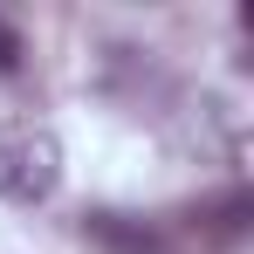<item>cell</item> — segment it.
<instances>
[{
  "mask_svg": "<svg viewBox=\"0 0 254 254\" xmlns=\"http://www.w3.org/2000/svg\"><path fill=\"white\" fill-rule=\"evenodd\" d=\"M55 186H62V144H55V130L28 124V117L0 124V199L42 206Z\"/></svg>",
  "mask_w": 254,
  "mask_h": 254,
  "instance_id": "obj_1",
  "label": "cell"
},
{
  "mask_svg": "<svg viewBox=\"0 0 254 254\" xmlns=\"http://www.w3.org/2000/svg\"><path fill=\"white\" fill-rule=\"evenodd\" d=\"M89 234H96L110 254H158V234H151V227H130V220H117V213H96Z\"/></svg>",
  "mask_w": 254,
  "mask_h": 254,
  "instance_id": "obj_2",
  "label": "cell"
},
{
  "mask_svg": "<svg viewBox=\"0 0 254 254\" xmlns=\"http://www.w3.org/2000/svg\"><path fill=\"white\" fill-rule=\"evenodd\" d=\"M21 55H28V48H21V35L0 21V76H21Z\"/></svg>",
  "mask_w": 254,
  "mask_h": 254,
  "instance_id": "obj_3",
  "label": "cell"
}]
</instances>
